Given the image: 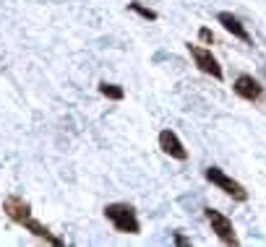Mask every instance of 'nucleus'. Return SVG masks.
<instances>
[{"label":"nucleus","mask_w":266,"mask_h":247,"mask_svg":"<svg viewBox=\"0 0 266 247\" xmlns=\"http://www.w3.org/2000/svg\"><path fill=\"white\" fill-rule=\"evenodd\" d=\"M128 11L138 13V16L146 18V21H157V11H151V8H146V6H141V3H128Z\"/></svg>","instance_id":"9b49d317"},{"label":"nucleus","mask_w":266,"mask_h":247,"mask_svg":"<svg viewBox=\"0 0 266 247\" xmlns=\"http://www.w3.org/2000/svg\"><path fill=\"white\" fill-rule=\"evenodd\" d=\"M233 89H235V94H238L240 99H245V102H258L261 94H263V86L258 84L253 75H238L235 84H233Z\"/></svg>","instance_id":"423d86ee"},{"label":"nucleus","mask_w":266,"mask_h":247,"mask_svg":"<svg viewBox=\"0 0 266 247\" xmlns=\"http://www.w3.org/2000/svg\"><path fill=\"white\" fill-rule=\"evenodd\" d=\"M104 216L115 226V232H120V234H138L141 232V221H138L136 208L131 203H107Z\"/></svg>","instance_id":"f257e3e1"},{"label":"nucleus","mask_w":266,"mask_h":247,"mask_svg":"<svg viewBox=\"0 0 266 247\" xmlns=\"http://www.w3.org/2000/svg\"><path fill=\"white\" fill-rule=\"evenodd\" d=\"M159 148H162L167 156L178 159V161H185V159H188V148L183 146V141L178 138L175 130H162V133H159Z\"/></svg>","instance_id":"0eeeda50"},{"label":"nucleus","mask_w":266,"mask_h":247,"mask_svg":"<svg viewBox=\"0 0 266 247\" xmlns=\"http://www.w3.org/2000/svg\"><path fill=\"white\" fill-rule=\"evenodd\" d=\"M24 229H26V232H31L37 239H45L47 244H55V247H60V244H63V239H60L58 234H52V232H50V229H47L42 221H37L34 216H31V219L24 224Z\"/></svg>","instance_id":"1a4fd4ad"},{"label":"nucleus","mask_w":266,"mask_h":247,"mask_svg":"<svg viewBox=\"0 0 266 247\" xmlns=\"http://www.w3.org/2000/svg\"><path fill=\"white\" fill-rule=\"evenodd\" d=\"M99 94L107 97V99H112V102H120V99L126 97L123 86H118V84H107V81H102V84H99Z\"/></svg>","instance_id":"9d476101"},{"label":"nucleus","mask_w":266,"mask_h":247,"mask_svg":"<svg viewBox=\"0 0 266 247\" xmlns=\"http://www.w3.org/2000/svg\"><path fill=\"white\" fill-rule=\"evenodd\" d=\"M175 242H178V244H191V239H185L183 234H175Z\"/></svg>","instance_id":"ddd939ff"},{"label":"nucleus","mask_w":266,"mask_h":247,"mask_svg":"<svg viewBox=\"0 0 266 247\" xmlns=\"http://www.w3.org/2000/svg\"><path fill=\"white\" fill-rule=\"evenodd\" d=\"M199 36H201V42L204 45H214V34H211V29H199Z\"/></svg>","instance_id":"f8f14e48"},{"label":"nucleus","mask_w":266,"mask_h":247,"mask_svg":"<svg viewBox=\"0 0 266 247\" xmlns=\"http://www.w3.org/2000/svg\"><path fill=\"white\" fill-rule=\"evenodd\" d=\"M3 214H6L13 224L24 226V224L31 219V205H29L21 195H8V198L3 200Z\"/></svg>","instance_id":"39448f33"},{"label":"nucleus","mask_w":266,"mask_h":247,"mask_svg":"<svg viewBox=\"0 0 266 247\" xmlns=\"http://www.w3.org/2000/svg\"><path fill=\"white\" fill-rule=\"evenodd\" d=\"M217 21L224 26V31H230L233 36H238V39H240V42L251 45V34H248V29L240 24V18H238V16H233L230 11H222V13L217 16Z\"/></svg>","instance_id":"6e6552de"},{"label":"nucleus","mask_w":266,"mask_h":247,"mask_svg":"<svg viewBox=\"0 0 266 247\" xmlns=\"http://www.w3.org/2000/svg\"><path fill=\"white\" fill-rule=\"evenodd\" d=\"M206 180H209L211 185H217L224 195H230L233 200H240V203L248 200V190H245L238 180H233L230 175H224L219 167H209V169H206Z\"/></svg>","instance_id":"f03ea898"},{"label":"nucleus","mask_w":266,"mask_h":247,"mask_svg":"<svg viewBox=\"0 0 266 247\" xmlns=\"http://www.w3.org/2000/svg\"><path fill=\"white\" fill-rule=\"evenodd\" d=\"M188 52H191V58H193V63H196V68H199L201 73L211 75L214 81H222V78H224L222 65H219V60L211 55V50H209V47H201V45H188Z\"/></svg>","instance_id":"7ed1b4c3"},{"label":"nucleus","mask_w":266,"mask_h":247,"mask_svg":"<svg viewBox=\"0 0 266 247\" xmlns=\"http://www.w3.org/2000/svg\"><path fill=\"white\" fill-rule=\"evenodd\" d=\"M206 221L211 224V232L217 234V239L222 242V244H238L240 239H238V234H235V226H233V221L227 219L222 211H214V208H206Z\"/></svg>","instance_id":"20e7f679"}]
</instances>
